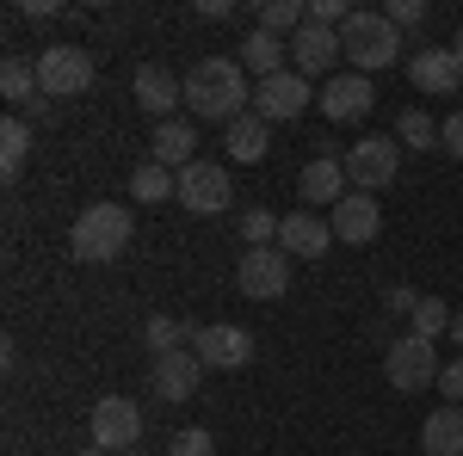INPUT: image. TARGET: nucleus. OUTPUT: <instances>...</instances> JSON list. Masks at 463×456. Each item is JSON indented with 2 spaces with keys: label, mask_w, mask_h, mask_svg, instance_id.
Returning <instances> with one entry per match:
<instances>
[{
  "label": "nucleus",
  "mask_w": 463,
  "mask_h": 456,
  "mask_svg": "<svg viewBox=\"0 0 463 456\" xmlns=\"http://www.w3.org/2000/svg\"><path fill=\"white\" fill-rule=\"evenodd\" d=\"M248 99H253V87H248V69L235 56H204V62L185 69V111L204 117V124H222L229 130L248 111Z\"/></svg>",
  "instance_id": "1"
},
{
  "label": "nucleus",
  "mask_w": 463,
  "mask_h": 456,
  "mask_svg": "<svg viewBox=\"0 0 463 456\" xmlns=\"http://www.w3.org/2000/svg\"><path fill=\"white\" fill-rule=\"evenodd\" d=\"M340 50H346L353 74H377V69H395V56H402V32H395L383 13L358 6L353 19L340 25Z\"/></svg>",
  "instance_id": "2"
},
{
  "label": "nucleus",
  "mask_w": 463,
  "mask_h": 456,
  "mask_svg": "<svg viewBox=\"0 0 463 456\" xmlns=\"http://www.w3.org/2000/svg\"><path fill=\"white\" fill-rule=\"evenodd\" d=\"M124 247H130V210L124 204H87L80 210V222H74V235H69V253L80 265H106Z\"/></svg>",
  "instance_id": "3"
},
{
  "label": "nucleus",
  "mask_w": 463,
  "mask_h": 456,
  "mask_svg": "<svg viewBox=\"0 0 463 456\" xmlns=\"http://www.w3.org/2000/svg\"><path fill=\"white\" fill-rule=\"evenodd\" d=\"M439 346L432 340H420V333H402V340H390L383 346V377H390L395 395H420V388L439 383Z\"/></svg>",
  "instance_id": "4"
},
{
  "label": "nucleus",
  "mask_w": 463,
  "mask_h": 456,
  "mask_svg": "<svg viewBox=\"0 0 463 456\" xmlns=\"http://www.w3.org/2000/svg\"><path fill=\"white\" fill-rule=\"evenodd\" d=\"M290 259L285 247H248L241 259H235V284H241V296H253V302H279V296H290Z\"/></svg>",
  "instance_id": "5"
},
{
  "label": "nucleus",
  "mask_w": 463,
  "mask_h": 456,
  "mask_svg": "<svg viewBox=\"0 0 463 456\" xmlns=\"http://www.w3.org/2000/svg\"><path fill=\"white\" fill-rule=\"evenodd\" d=\"M37 80H43V99H74L93 87V56L80 43H50L37 50Z\"/></svg>",
  "instance_id": "6"
},
{
  "label": "nucleus",
  "mask_w": 463,
  "mask_h": 456,
  "mask_svg": "<svg viewBox=\"0 0 463 456\" xmlns=\"http://www.w3.org/2000/svg\"><path fill=\"white\" fill-rule=\"evenodd\" d=\"M93 444L111 456H124V451H137L143 444V407L130 401V395H99L93 401Z\"/></svg>",
  "instance_id": "7"
},
{
  "label": "nucleus",
  "mask_w": 463,
  "mask_h": 456,
  "mask_svg": "<svg viewBox=\"0 0 463 456\" xmlns=\"http://www.w3.org/2000/svg\"><path fill=\"white\" fill-rule=\"evenodd\" d=\"M395 173H402V142L395 136H364L346 148V179H353L358 191H383V185H395Z\"/></svg>",
  "instance_id": "8"
},
{
  "label": "nucleus",
  "mask_w": 463,
  "mask_h": 456,
  "mask_svg": "<svg viewBox=\"0 0 463 456\" xmlns=\"http://www.w3.org/2000/svg\"><path fill=\"white\" fill-rule=\"evenodd\" d=\"M321 93L303 80L297 69H285V74H272V80H260L253 87V117H266V124H290V117H303V111L316 106Z\"/></svg>",
  "instance_id": "9"
},
{
  "label": "nucleus",
  "mask_w": 463,
  "mask_h": 456,
  "mask_svg": "<svg viewBox=\"0 0 463 456\" xmlns=\"http://www.w3.org/2000/svg\"><path fill=\"white\" fill-rule=\"evenodd\" d=\"M321 117L327 124H364L371 106H377V87H371V74H334L327 87H321Z\"/></svg>",
  "instance_id": "10"
},
{
  "label": "nucleus",
  "mask_w": 463,
  "mask_h": 456,
  "mask_svg": "<svg viewBox=\"0 0 463 456\" xmlns=\"http://www.w3.org/2000/svg\"><path fill=\"white\" fill-rule=\"evenodd\" d=\"M334 241L340 247H371L377 235H383V204L371 198V191H346L340 204H334Z\"/></svg>",
  "instance_id": "11"
},
{
  "label": "nucleus",
  "mask_w": 463,
  "mask_h": 456,
  "mask_svg": "<svg viewBox=\"0 0 463 456\" xmlns=\"http://www.w3.org/2000/svg\"><path fill=\"white\" fill-rule=\"evenodd\" d=\"M192 351L204 358V370H241L253 358V333L248 327H229V321H211L192 333Z\"/></svg>",
  "instance_id": "12"
},
{
  "label": "nucleus",
  "mask_w": 463,
  "mask_h": 456,
  "mask_svg": "<svg viewBox=\"0 0 463 456\" xmlns=\"http://www.w3.org/2000/svg\"><path fill=\"white\" fill-rule=\"evenodd\" d=\"M130 99H137V111H148L155 124H167L174 106L185 99V80H179L174 69H161V62H143V69L130 74Z\"/></svg>",
  "instance_id": "13"
},
{
  "label": "nucleus",
  "mask_w": 463,
  "mask_h": 456,
  "mask_svg": "<svg viewBox=\"0 0 463 456\" xmlns=\"http://www.w3.org/2000/svg\"><path fill=\"white\" fill-rule=\"evenodd\" d=\"M179 204L192 216H222L229 210V173H222L216 161H192V167L179 173Z\"/></svg>",
  "instance_id": "14"
},
{
  "label": "nucleus",
  "mask_w": 463,
  "mask_h": 456,
  "mask_svg": "<svg viewBox=\"0 0 463 456\" xmlns=\"http://www.w3.org/2000/svg\"><path fill=\"white\" fill-rule=\"evenodd\" d=\"M148 383H155V395H161V401H192V395H198V383H204V358H198L192 346L161 351Z\"/></svg>",
  "instance_id": "15"
},
{
  "label": "nucleus",
  "mask_w": 463,
  "mask_h": 456,
  "mask_svg": "<svg viewBox=\"0 0 463 456\" xmlns=\"http://www.w3.org/2000/svg\"><path fill=\"white\" fill-rule=\"evenodd\" d=\"M340 56H346L340 50V32H327V25H303V32L290 37V69L303 74V80H316V74L334 80V62Z\"/></svg>",
  "instance_id": "16"
},
{
  "label": "nucleus",
  "mask_w": 463,
  "mask_h": 456,
  "mask_svg": "<svg viewBox=\"0 0 463 456\" xmlns=\"http://www.w3.org/2000/svg\"><path fill=\"white\" fill-rule=\"evenodd\" d=\"M279 247H285L290 259H327L334 228H327L316 210H290V216H279Z\"/></svg>",
  "instance_id": "17"
},
{
  "label": "nucleus",
  "mask_w": 463,
  "mask_h": 456,
  "mask_svg": "<svg viewBox=\"0 0 463 456\" xmlns=\"http://www.w3.org/2000/svg\"><path fill=\"white\" fill-rule=\"evenodd\" d=\"M408 80H414L420 93H432V99H451L463 87V62L451 50H414V56H408Z\"/></svg>",
  "instance_id": "18"
},
{
  "label": "nucleus",
  "mask_w": 463,
  "mask_h": 456,
  "mask_svg": "<svg viewBox=\"0 0 463 456\" xmlns=\"http://www.w3.org/2000/svg\"><path fill=\"white\" fill-rule=\"evenodd\" d=\"M346 154H316L309 167H303V198H309V210H334L340 198H346Z\"/></svg>",
  "instance_id": "19"
},
{
  "label": "nucleus",
  "mask_w": 463,
  "mask_h": 456,
  "mask_svg": "<svg viewBox=\"0 0 463 456\" xmlns=\"http://www.w3.org/2000/svg\"><path fill=\"white\" fill-rule=\"evenodd\" d=\"M0 93H6L19 111L50 117V99H37V93H43V80H37V62H32V56H6V62H0Z\"/></svg>",
  "instance_id": "20"
},
{
  "label": "nucleus",
  "mask_w": 463,
  "mask_h": 456,
  "mask_svg": "<svg viewBox=\"0 0 463 456\" xmlns=\"http://www.w3.org/2000/svg\"><path fill=\"white\" fill-rule=\"evenodd\" d=\"M222 148H229L235 167H253V161H266V148H272V124L253 117V111H241V117L222 130Z\"/></svg>",
  "instance_id": "21"
},
{
  "label": "nucleus",
  "mask_w": 463,
  "mask_h": 456,
  "mask_svg": "<svg viewBox=\"0 0 463 456\" xmlns=\"http://www.w3.org/2000/svg\"><path fill=\"white\" fill-rule=\"evenodd\" d=\"M285 56H290V37H272L253 25L248 37H241V50H235V62L248 74H260V80H272V74H285Z\"/></svg>",
  "instance_id": "22"
},
{
  "label": "nucleus",
  "mask_w": 463,
  "mask_h": 456,
  "mask_svg": "<svg viewBox=\"0 0 463 456\" xmlns=\"http://www.w3.org/2000/svg\"><path fill=\"white\" fill-rule=\"evenodd\" d=\"M148 161H161V167H174V173H185L192 167V148H198V130L185 124V117H167V124H155V136H148Z\"/></svg>",
  "instance_id": "23"
},
{
  "label": "nucleus",
  "mask_w": 463,
  "mask_h": 456,
  "mask_svg": "<svg viewBox=\"0 0 463 456\" xmlns=\"http://www.w3.org/2000/svg\"><path fill=\"white\" fill-rule=\"evenodd\" d=\"M420 451L427 456H463V407H439L420 425Z\"/></svg>",
  "instance_id": "24"
},
{
  "label": "nucleus",
  "mask_w": 463,
  "mask_h": 456,
  "mask_svg": "<svg viewBox=\"0 0 463 456\" xmlns=\"http://www.w3.org/2000/svg\"><path fill=\"white\" fill-rule=\"evenodd\" d=\"M130 198H137V204H167V198H179V173L161 167V161H143V167L130 173Z\"/></svg>",
  "instance_id": "25"
},
{
  "label": "nucleus",
  "mask_w": 463,
  "mask_h": 456,
  "mask_svg": "<svg viewBox=\"0 0 463 456\" xmlns=\"http://www.w3.org/2000/svg\"><path fill=\"white\" fill-rule=\"evenodd\" d=\"M303 25H309V6H303V0H260V32L297 37Z\"/></svg>",
  "instance_id": "26"
},
{
  "label": "nucleus",
  "mask_w": 463,
  "mask_h": 456,
  "mask_svg": "<svg viewBox=\"0 0 463 456\" xmlns=\"http://www.w3.org/2000/svg\"><path fill=\"white\" fill-rule=\"evenodd\" d=\"M25 154H32V124H25V117H6V124H0V173L19 179Z\"/></svg>",
  "instance_id": "27"
},
{
  "label": "nucleus",
  "mask_w": 463,
  "mask_h": 456,
  "mask_svg": "<svg viewBox=\"0 0 463 456\" xmlns=\"http://www.w3.org/2000/svg\"><path fill=\"white\" fill-rule=\"evenodd\" d=\"M192 333H198V327H179L174 315H148V321H143V346L155 351V358H161V351L192 346Z\"/></svg>",
  "instance_id": "28"
},
{
  "label": "nucleus",
  "mask_w": 463,
  "mask_h": 456,
  "mask_svg": "<svg viewBox=\"0 0 463 456\" xmlns=\"http://www.w3.org/2000/svg\"><path fill=\"white\" fill-rule=\"evenodd\" d=\"M395 142H402V148H427V154H432L439 130H432V117H427V111L414 106V111H402V124H395Z\"/></svg>",
  "instance_id": "29"
},
{
  "label": "nucleus",
  "mask_w": 463,
  "mask_h": 456,
  "mask_svg": "<svg viewBox=\"0 0 463 456\" xmlns=\"http://www.w3.org/2000/svg\"><path fill=\"white\" fill-rule=\"evenodd\" d=\"M451 315H458V309H445V302H439V296H420V309H414V333H420V340H439V333H451Z\"/></svg>",
  "instance_id": "30"
},
{
  "label": "nucleus",
  "mask_w": 463,
  "mask_h": 456,
  "mask_svg": "<svg viewBox=\"0 0 463 456\" xmlns=\"http://www.w3.org/2000/svg\"><path fill=\"white\" fill-rule=\"evenodd\" d=\"M241 241L248 247H272L279 241V216L272 210H241Z\"/></svg>",
  "instance_id": "31"
},
{
  "label": "nucleus",
  "mask_w": 463,
  "mask_h": 456,
  "mask_svg": "<svg viewBox=\"0 0 463 456\" xmlns=\"http://www.w3.org/2000/svg\"><path fill=\"white\" fill-rule=\"evenodd\" d=\"M167 456H216V438L204 432V425H185V432H174Z\"/></svg>",
  "instance_id": "32"
},
{
  "label": "nucleus",
  "mask_w": 463,
  "mask_h": 456,
  "mask_svg": "<svg viewBox=\"0 0 463 456\" xmlns=\"http://www.w3.org/2000/svg\"><path fill=\"white\" fill-rule=\"evenodd\" d=\"M383 19H390L395 32H414L427 19V0H383Z\"/></svg>",
  "instance_id": "33"
},
{
  "label": "nucleus",
  "mask_w": 463,
  "mask_h": 456,
  "mask_svg": "<svg viewBox=\"0 0 463 456\" xmlns=\"http://www.w3.org/2000/svg\"><path fill=\"white\" fill-rule=\"evenodd\" d=\"M439 395H445V407H463V358L439 370Z\"/></svg>",
  "instance_id": "34"
},
{
  "label": "nucleus",
  "mask_w": 463,
  "mask_h": 456,
  "mask_svg": "<svg viewBox=\"0 0 463 456\" xmlns=\"http://www.w3.org/2000/svg\"><path fill=\"white\" fill-rule=\"evenodd\" d=\"M383 309H390V315H414V309H420V290H408V284H390V290H383Z\"/></svg>",
  "instance_id": "35"
},
{
  "label": "nucleus",
  "mask_w": 463,
  "mask_h": 456,
  "mask_svg": "<svg viewBox=\"0 0 463 456\" xmlns=\"http://www.w3.org/2000/svg\"><path fill=\"white\" fill-rule=\"evenodd\" d=\"M439 148H445V154H458V161H463V111H451V117L439 124Z\"/></svg>",
  "instance_id": "36"
},
{
  "label": "nucleus",
  "mask_w": 463,
  "mask_h": 456,
  "mask_svg": "<svg viewBox=\"0 0 463 456\" xmlns=\"http://www.w3.org/2000/svg\"><path fill=\"white\" fill-rule=\"evenodd\" d=\"M451 346H463V309L451 315Z\"/></svg>",
  "instance_id": "37"
},
{
  "label": "nucleus",
  "mask_w": 463,
  "mask_h": 456,
  "mask_svg": "<svg viewBox=\"0 0 463 456\" xmlns=\"http://www.w3.org/2000/svg\"><path fill=\"white\" fill-rule=\"evenodd\" d=\"M445 50H451V56H458V62H463V32H458V37H451V43H445Z\"/></svg>",
  "instance_id": "38"
},
{
  "label": "nucleus",
  "mask_w": 463,
  "mask_h": 456,
  "mask_svg": "<svg viewBox=\"0 0 463 456\" xmlns=\"http://www.w3.org/2000/svg\"><path fill=\"white\" fill-rule=\"evenodd\" d=\"M80 456H111V451H99V444H87V451H80Z\"/></svg>",
  "instance_id": "39"
},
{
  "label": "nucleus",
  "mask_w": 463,
  "mask_h": 456,
  "mask_svg": "<svg viewBox=\"0 0 463 456\" xmlns=\"http://www.w3.org/2000/svg\"><path fill=\"white\" fill-rule=\"evenodd\" d=\"M124 456H143V451H124Z\"/></svg>",
  "instance_id": "40"
}]
</instances>
